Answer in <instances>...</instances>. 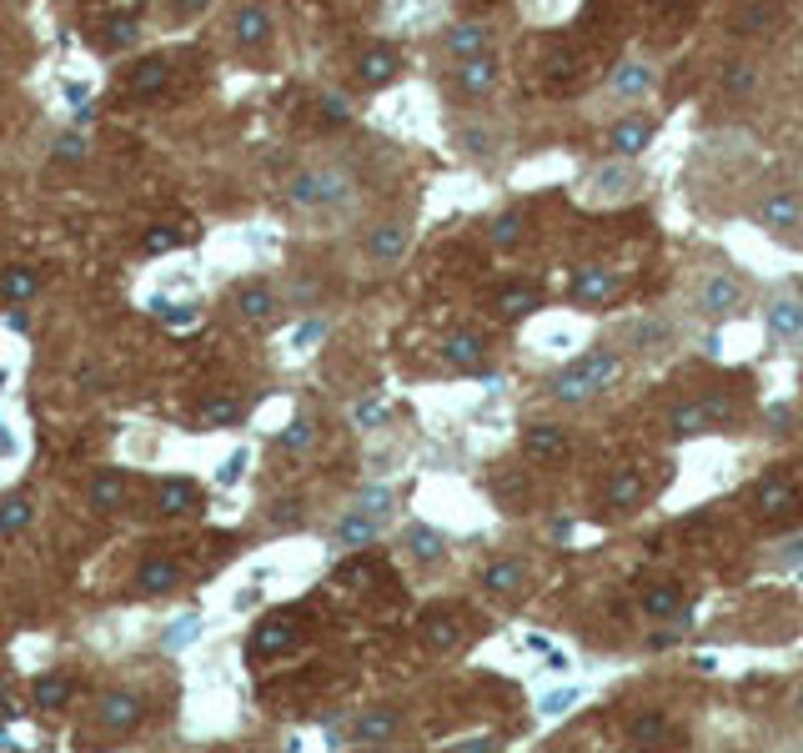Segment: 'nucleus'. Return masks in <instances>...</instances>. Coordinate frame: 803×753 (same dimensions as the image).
Segmentation results:
<instances>
[{"label":"nucleus","instance_id":"obj_4","mask_svg":"<svg viewBox=\"0 0 803 753\" xmlns=\"http://www.w3.org/2000/svg\"><path fill=\"white\" fill-rule=\"evenodd\" d=\"M749 302H753V292L733 267H713V272H703L699 287H693V307H699V317H709V322H733V317L749 312Z\"/></svg>","mask_w":803,"mask_h":753},{"label":"nucleus","instance_id":"obj_40","mask_svg":"<svg viewBox=\"0 0 803 753\" xmlns=\"http://www.w3.org/2000/svg\"><path fill=\"white\" fill-rule=\"evenodd\" d=\"M683 608V588L679 583H648L643 588V613L648 618H673Z\"/></svg>","mask_w":803,"mask_h":753},{"label":"nucleus","instance_id":"obj_36","mask_svg":"<svg viewBox=\"0 0 803 753\" xmlns=\"http://www.w3.org/2000/svg\"><path fill=\"white\" fill-rule=\"evenodd\" d=\"M36 292H41V272H36V267H6V272H0V297L11 307L36 302Z\"/></svg>","mask_w":803,"mask_h":753},{"label":"nucleus","instance_id":"obj_18","mask_svg":"<svg viewBox=\"0 0 803 753\" xmlns=\"http://www.w3.org/2000/svg\"><path fill=\"white\" fill-rule=\"evenodd\" d=\"M442 362L458 367V372H482L488 362V337L478 327H458V332L442 337Z\"/></svg>","mask_w":803,"mask_h":753},{"label":"nucleus","instance_id":"obj_44","mask_svg":"<svg viewBox=\"0 0 803 753\" xmlns=\"http://www.w3.org/2000/svg\"><path fill=\"white\" fill-rule=\"evenodd\" d=\"M387 418H392V402H387V398H362V402H357V408H352V422H357V428H362V432L382 428Z\"/></svg>","mask_w":803,"mask_h":753},{"label":"nucleus","instance_id":"obj_57","mask_svg":"<svg viewBox=\"0 0 803 753\" xmlns=\"http://www.w3.org/2000/svg\"><path fill=\"white\" fill-rule=\"evenodd\" d=\"M16 452H21V442H16L11 422H0V458H16Z\"/></svg>","mask_w":803,"mask_h":753},{"label":"nucleus","instance_id":"obj_48","mask_svg":"<svg viewBox=\"0 0 803 753\" xmlns=\"http://www.w3.org/2000/svg\"><path fill=\"white\" fill-rule=\"evenodd\" d=\"M532 307H538V292H532V287H512V292L498 297V312L502 317H528Z\"/></svg>","mask_w":803,"mask_h":753},{"label":"nucleus","instance_id":"obj_45","mask_svg":"<svg viewBox=\"0 0 803 753\" xmlns=\"http://www.w3.org/2000/svg\"><path fill=\"white\" fill-rule=\"evenodd\" d=\"M56 161H61V167H81L86 157H91V141L81 137V131H66L61 141H56V151H51Z\"/></svg>","mask_w":803,"mask_h":753},{"label":"nucleus","instance_id":"obj_28","mask_svg":"<svg viewBox=\"0 0 803 753\" xmlns=\"http://www.w3.org/2000/svg\"><path fill=\"white\" fill-rule=\"evenodd\" d=\"M402 553H408L418 568H438L442 558H448V538L428 523H412L408 533H402Z\"/></svg>","mask_w":803,"mask_h":753},{"label":"nucleus","instance_id":"obj_54","mask_svg":"<svg viewBox=\"0 0 803 753\" xmlns=\"http://www.w3.org/2000/svg\"><path fill=\"white\" fill-rule=\"evenodd\" d=\"M462 151L468 157H492V131H482V126H472V131H462Z\"/></svg>","mask_w":803,"mask_h":753},{"label":"nucleus","instance_id":"obj_19","mask_svg":"<svg viewBox=\"0 0 803 753\" xmlns=\"http://www.w3.org/2000/svg\"><path fill=\"white\" fill-rule=\"evenodd\" d=\"M167 86H171L167 56H147V61H137L131 76H126V96H131V101H157V96H167Z\"/></svg>","mask_w":803,"mask_h":753},{"label":"nucleus","instance_id":"obj_43","mask_svg":"<svg viewBox=\"0 0 803 753\" xmlns=\"http://www.w3.org/2000/svg\"><path fill=\"white\" fill-rule=\"evenodd\" d=\"M522 231H528V221H522V211H502V217H492L488 237H492V247L512 251V247H518V241H522Z\"/></svg>","mask_w":803,"mask_h":753},{"label":"nucleus","instance_id":"obj_37","mask_svg":"<svg viewBox=\"0 0 803 753\" xmlns=\"http://www.w3.org/2000/svg\"><path fill=\"white\" fill-rule=\"evenodd\" d=\"M71 679H66V673H41V679L31 683V703L41 713H61L66 703H71Z\"/></svg>","mask_w":803,"mask_h":753},{"label":"nucleus","instance_id":"obj_5","mask_svg":"<svg viewBox=\"0 0 803 753\" xmlns=\"http://www.w3.org/2000/svg\"><path fill=\"white\" fill-rule=\"evenodd\" d=\"M749 217H753V227H763L769 237L799 241L803 237V191H793V187L759 191V201L749 207Z\"/></svg>","mask_w":803,"mask_h":753},{"label":"nucleus","instance_id":"obj_7","mask_svg":"<svg viewBox=\"0 0 803 753\" xmlns=\"http://www.w3.org/2000/svg\"><path fill=\"white\" fill-rule=\"evenodd\" d=\"M638 187H643V177L633 171V161L613 157L608 167L583 177V201H593V207H623V201L638 197Z\"/></svg>","mask_w":803,"mask_h":753},{"label":"nucleus","instance_id":"obj_39","mask_svg":"<svg viewBox=\"0 0 803 753\" xmlns=\"http://www.w3.org/2000/svg\"><path fill=\"white\" fill-rule=\"evenodd\" d=\"M628 337H633L638 352H648V357H663L668 347H673V332H668V322H658V317L633 322V327H628Z\"/></svg>","mask_w":803,"mask_h":753},{"label":"nucleus","instance_id":"obj_59","mask_svg":"<svg viewBox=\"0 0 803 753\" xmlns=\"http://www.w3.org/2000/svg\"><path fill=\"white\" fill-rule=\"evenodd\" d=\"M793 157H799V167H803V131L793 137Z\"/></svg>","mask_w":803,"mask_h":753},{"label":"nucleus","instance_id":"obj_15","mask_svg":"<svg viewBox=\"0 0 803 753\" xmlns=\"http://www.w3.org/2000/svg\"><path fill=\"white\" fill-rule=\"evenodd\" d=\"M498 86H502L498 51H482V56H468V61H458V91L468 96V101H482V96H492Z\"/></svg>","mask_w":803,"mask_h":753},{"label":"nucleus","instance_id":"obj_55","mask_svg":"<svg viewBox=\"0 0 803 753\" xmlns=\"http://www.w3.org/2000/svg\"><path fill=\"white\" fill-rule=\"evenodd\" d=\"M241 472H247V452H231V462L217 472V482H221V488H237Z\"/></svg>","mask_w":803,"mask_h":753},{"label":"nucleus","instance_id":"obj_24","mask_svg":"<svg viewBox=\"0 0 803 753\" xmlns=\"http://www.w3.org/2000/svg\"><path fill=\"white\" fill-rule=\"evenodd\" d=\"M177 588H181V563H177V558H161V553L141 558V568H137V593L167 598V593H177Z\"/></svg>","mask_w":803,"mask_h":753},{"label":"nucleus","instance_id":"obj_3","mask_svg":"<svg viewBox=\"0 0 803 753\" xmlns=\"http://www.w3.org/2000/svg\"><path fill=\"white\" fill-rule=\"evenodd\" d=\"M789 26H793L789 0H729V6H723V31H729L733 41L769 46V41H779Z\"/></svg>","mask_w":803,"mask_h":753},{"label":"nucleus","instance_id":"obj_2","mask_svg":"<svg viewBox=\"0 0 803 753\" xmlns=\"http://www.w3.org/2000/svg\"><path fill=\"white\" fill-rule=\"evenodd\" d=\"M357 177L337 161H317V167H302L292 181H287V201L297 211H337L342 201H352Z\"/></svg>","mask_w":803,"mask_h":753},{"label":"nucleus","instance_id":"obj_10","mask_svg":"<svg viewBox=\"0 0 803 753\" xmlns=\"http://www.w3.org/2000/svg\"><path fill=\"white\" fill-rule=\"evenodd\" d=\"M96 723H101L106 733H131L147 723V693L137 689H111L101 693V703H96Z\"/></svg>","mask_w":803,"mask_h":753},{"label":"nucleus","instance_id":"obj_61","mask_svg":"<svg viewBox=\"0 0 803 753\" xmlns=\"http://www.w3.org/2000/svg\"><path fill=\"white\" fill-rule=\"evenodd\" d=\"M0 703H6V679H0Z\"/></svg>","mask_w":803,"mask_h":753},{"label":"nucleus","instance_id":"obj_8","mask_svg":"<svg viewBox=\"0 0 803 753\" xmlns=\"http://www.w3.org/2000/svg\"><path fill=\"white\" fill-rule=\"evenodd\" d=\"M733 412L723 408L719 398H703V402H683V408L668 412V432L673 438H699V432H729Z\"/></svg>","mask_w":803,"mask_h":753},{"label":"nucleus","instance_id":"obj_58","mask_svg":"<svg viewBox=\"0 0 803 753\" xmlns=\"http://www.w3.org/2000/svg\"><path fill=\"white\" fill-rule=\"evenodd\" d=\"M468 11H488V6H502V0H462Z\"/></svg>","mask_w":803,"mask_h":753},{"label":"nucleus","instance_id":"obj_49","mask_svg":"<svg viewBox=\"0 0 803 753\" xmlns=\"http://www.w3.org/2000/svg\"><path fill=\"white\" fill-rule=\"evenodd\" d=\"M157 317L171 327V332H181V327H197V317H201V312H197L191 302H187V307H181V302H157Z\"/></svg>","mask_w":803,"mask_h":753},{"label":"nucleus","instance_id":"obj_35","mask_svg":"<svg viewBox=\"0 0 803 753\" xmlns=\"http://www.w3.org/2000/svg\"><path fill=\"white\" fill-rule=\"evenodd\" d=\"M418 639H422V649L428 653H448V649H458L462 623L452 613H428L422 618V628H418Z\"/></svg>","mask_w":803,"mask_h":753},{"label":"nucleus","instance_id":"obj_11","mask_svg":"<svg viewBox=\"0 0 803 753\" xmlns=\"http://www.w3.org/2000/svg\"><path fill=\"white\" fill-rule=\"evenodd\" d=\"M653 137H658V121H653V116H643V111H633V116H623V121H613V126H608L603 147H608V157L633 161L638 151H643Z\"/></svg>","mask_w":803,"mask_h":753},{"label":"nucleus","instance_id":"obj_56","mask_svg":"<svg viewBox=\"0 0 803 753\" xmlns=\"http://www.w3.org/2000/svg\"><path fill=\"white\" fill-rule=\"evenodd\" d=\"M297 508H302L297 498H282V502H277V508H272V528H292V523H297Z\"/></svg>","mask_w":803,"mask_h":753},{"label":"nucleus","instance_id":"obj_21","mask_svg":"<svg viewBox=\"0 0 803 753\" xmlns=\"http://www.w3.org/2000/svg\"><path fill=\"white\" fill-rule=\"evenodd\" d=\"M126 498H131V478L121 468H101L91 482H86V502L96 513H121Z\"/></svg>","mask_w":803,"mask_h":753},{"label":"nucleus","instance_id":"obj_27","mask_svg":"<svg viewBox=\"0 0 803 753\" xmlns=\"http://www.w3.org/2000/svg\"><path fill=\"white\" fill-rule=\"evenodd\" d=\"M442 51L452 56V61H468V56H482L492 51V31L482 21H458L442 31Z\"/></svg>","mask_w":803,"mask_h":753},{"label":"nucleus","instance_id":"obj_13","mask_svg":"<svg viewBox=\"0 0 803 753\" xmlns=\"http://www.w3.org/2000/svg\"><path fill=\"white\" fill-rule=\"evenodd\" d=\"M763 322H769V332L779 337V342L803 347V297L799 292H773L769 302H763Z\"/></svg>","mask_w":803,"mask_h":753},{"label":"nucleus","instance_id":"obj_20","mask_svg":"<svg viewBox=\"0 0 803 753\" xmlns=\"http://www.w3.org/2000/svg\"><path fill=\"white\" fill-rule=\"evenodd\" d=\"M763 66L749 61V56H733V61L719 66V81H713V91H719V101H749L753 86H759Z\"/></svg>","mask_w":803,"mask_h":753},{"label":"nucleus","instance_id":"obj_6","mask_svg":"<svg viewBox=\"0 0 803 753\" xmlns=\"http://www.w3.org/2000/svg\"><path fill=\"white\" fill-rule=\"evenodd\" d=\"M412 251V221L408 217H382L367 227V241H362V257L367 267H377V272H392V267H402V257Z\"/></svg>","mask_w":803,"mask_h":753},{"label":"nucleus","instance_id":"obj_41","mask_svg":"<svg viewBox=\"0 0 803 753\" xmlns=\"http://www.w3.org/2000/svg\"><path fill=\"white\" fill-rule=\"evenodd\" d=\"M241 418H247V402L241 398H217L201 408V428H237Z\"/></svg>","mask_w":803,"mask_h":753},{"label":"nucleus","instance_id":"obj_9","mask_svg":"<svg viewBox=\"0 0 803 753\" xmlns=\"http://www.w3.org/2000/svg\"><path fill=\"white\" fill-rule=\"evenodd\" d=\"M522 458L538 462V468H558V462L573 458V438L558 422H528L522 428Z\"/></svg>","mask_w":803,"mask_h":753},{"label":"nucleus","instance_id":"obj_34","mask_svg":"<svg viewBox=\"0 0 803 753\" xmlns=\"http://www.w3.org/2000/svg\"><path fill=\"white\" fill-rule=\"evenodd\" d=\"M638 502H643V478H638L633 468L613 472V478H608V488H603V508H608V513H633Z\"/></svg>","mask_w":803,"mask_h":753},{"label":"nucleus","instance_id":"obj_17","mask_svg":"<svg viewBox=\"0 0 803 753\" xmlns=\"http://www.w3.org/2000/svg\"><path fill=\"white\" fill-rule=\"evenodd\" d=\"M231 307H237L241 322H272L277 307H282V297H277L272 282H261V277H251V282H241L237 292H231Z\"/></svg>","mask_w":803,"mask_h":753},{"label":"nucleus","instance_id":"obj_26","mask_svg":"<svg viewBox=\"0 0 803 753\" xmlns=\"http://www.w3.org/2000/svg\"><path fill=\"white\" fill-rule=\"evenodd\" d=\"M297 649V623L292 618H267V623L251 633V659H282Z\"/></svg>","mask_w":803,"mask_h":753},{"label":"nucleus","instance_id":"obj_38","mask_svg":"<svg viewBox=\"0 0 803 753\" xmlns=\"http://www.w3.org/2000/svg\"><path fill=\"white\" fill-rule=\"evenodd\" d=\"M699 11H703V0H663V11H658V41H673V36H683L693 21H699Z\"/></svg>","mask_w":803,"mask_h":753},{"label":"nucleus","instance_id":"obj_25","mask_svg":"<svg viewBox=\"0 0 803 753\" xmlns=\"http://www.w3.org/2000/svg\"><path fill=\"white\" fill-rule=\"evenodd\" d=\"M397 729H402V713L397 709H367L347 733H352V743H362V749H382V743L397 739Z\"/></svg>","mask_w":803,"mask_h":753},{"label":"nucleus","instance_id":"obj_32","mask_svg":"<svg viewBox=\"0 0 803 753\" xmlns=\"http://www.w3.org/2000/svg\"><path fill=\"white\" fill-rule=\"evenodd\" d=\"M573 297L578 302H588V307L613 302L618 297V272L613 267H583V272L573 277Z\"/></svg>","mask_w":803,"mask_h":753},{"label":"nucleus","instance_id":"obj_31","mask_svg":"<svg viewBox=\"0 0 803 753\" xmlns=\"http://www.w3.org/2000/svg\"><path fill=\"white\" fill-rule=\"evenodd\" d=\"M36 528V498L31 492H6L0 498V538H26Z\"/></svg>","mask_w":803,"mask_h":753},{"label":"nucleus","instance_id":"obj_33","mask_svg":"<svg viewBox=\"0 0 803 753\" xmlns=\"http://www.w3.org/2000/svg\"><path fill=\"white\" fill-rule=\"evenodd\" d=\"M382 538V518L362 513V508H347L342 518H337V543L342 548H367Z\"/></svg>","mask_w":803,"mask_h":753},{"label":"nucleus","instance_id":"obj_14","mask_svg":"<svg viewBox=\"0 0 803 753\" xmlns=\"http://www.w3.org/2000/svg\"><path fill=\"white\" fill-rule=\"evenodd\" d=\"M528 583H532V573H528L522 558H492V563L478 573V588L488 598H522Z\"/></svg>","mask_w":803,"mask_h":753},{"label":"nucleus","instance_id":"obj_22","mask_svg":"<svg viewBox=\"0 0 803 753\" xmlns=\"http://www.w3.org/2000/svg\"><path fill=\"white\" fill-rule=\"evenodd\" d=\"M397 71H402V51H397V46H367L362 61H357V81H362L367 91H382V86H392Z\"/></svg>","mask_w":803,"mask_h":753},{"label":"nucleus","instance_id":"obj_29","mask_svg":"<svg viewBox=\"0 0 803 753\" xmlns=\"http://www.w3.org/2000/svg\"><path fill=\"white\" fill-rule=\"evenodd\" d=\"M793 508H799V492H793L789 482L769 478V482H759V488H753V513H759L763 523H779V518H789Z\"/></svg>","mask_w":803,"mask_h":753},{"label":"nucleus","instance_id":"obj_52","mask_svg":"<svg viewBox=\"0 0 803 753\" xmlns=\"http://www.w3.org/2000/svg\"><path fill=\"white\" fill-rule=\"evenodd\" d=\"M357 508H362V513H372V518H387V513H392V488H367L362 498H357Z\"/></svg>","mask_w":803,"mask_h":753},{"label":"nucleus","instance_id":"obj_30","mask_svg":"<svg viewBox=\"0 0 803 753\" xmlns=\"http://www.w3.org/2000/svg\"><path fill=\"white\" fill-rule=\"evenodd\" d=\"M628 743H643V749H663L673 743V719L663 709H643L628 719Z\"/></svg>","mask_w":803,"mask_h":753},{"label":"nucleus","instance_id":"obj_50","mask_svg":"<svg viewBox=\"0 0 803 753\" xmlns=\"http://www.w3.org/2000/svg\"><path fill=\"white\" fill-rule=\"evenodd\" d=\"M171 247H181V227H151L147 241H141L147 257H161V251H171Z\"/></svg>","mask_w":803,"mask_h":753},{"label":"nucleus","instance_id":"obj_42","mask_svg":"<svg viewBox=\"0 0 803 753\" xmlns=\"http://www.w3.org/2000/svg\"><path fill=\"white\" fill-rule=\"evenodd\" d=\"M312 442H317V422H312V418H292V422L282 428V438H277V448L292 452V458H302Z\"/></svg>","mask_w":803,"mask_h":753},{"label":"nucleus","instance_id":"obj_12","mask_svg":"<svg viewBox=\"0 0 803 753\" xmlns=\"http://www.w3.org/2000/svg\"><path fill=\"white\" fill-rule=\"evenodd\" d=\"M653 91H658V66H648V61H618L613 76H608V96H613V101L638 106Z\"/></svg>","mask_w":803,"mask_h":753},{"label":"nucleus","instance_id":"obj_23","mask_svg":"<svg viewBox=\"0 0 803 753\" xmlns=\"http://www.w3.org/2000/svg\"><path fill=\"white\" fill-rule=\"evenodd\" d=\"M157 513L161 518H191L201 513V488L191 478H161L157 482Z\"/></svg>","mask_w":803,"mask_h":753},{"label":"nucleus","instance_id":"obj_47","mask_svg":"<svg viewBox=\"0 0 803 753\" xmlns=\"http://www.w3.org/2000/svg\"><path fill=\"white\" fill-rule=\"evenodd\" d=\"M106 26H111V31L96 36V46H101V51H126V46L137 41V26L126 21V16H116V21H106Z\"/></svg>","mask_w":803,"mask_h":753},{"label":"nucleus","instance_id":"obj_1","mask_svg":"<svg viewBox=\"0 0 803 753\" xmlns=\"http://www.w3.org/2000/svg\"><path fill=\"white\" fill-rule=\"evenodd\" d=\"M618 376H623V352H618V347H588L583 357H573V362L553 376V398L578 408V402H593L598 392H608Z\"/></svg>","mask_w":803,"mask_h":753},{"label":"nucleus","instance_id":"obj_51","mask_svg":"<svg viewBox=\"0 0 803 753\" xmlns=\"http://www.w3.org/2000/svg\"><path fill=\"white\" fill-rule=\"evenodd\" d=\"M322 121L327 126H347V121H352V101H347L342 91H327L322 96Z\"/></svg>","mask_w":803,"mask_h":753},{"label":"nucleus","instance_id":"obj_60","mask_svg":"<svg viewBox=\"0 0 803 753\" xmlns=\"http://www.w3.org/2000/svg\"><path fill=\"white\" fill-rule=\"evenodd\" d=\"M6 382H11V372H6V367H0V388H6Z\"/></svg>","mask_w":803,"mask_h":753},{"label":"nucleus","instance_id":"obj_53","mask_svg":"<svg viewBox=\"0 0 803 753\" xmlns=\"http://www.w3.org/2000/svg\"><path fill=\"white\" fill-rule=\"evenodd\" d=\"M322 337H327V322H322V317H312V322H302V327L292 332V347H297V352H312Z\"/></svg>","mask_w":803,"mask_h":753},{"label":"nucleus","instance_id":"obj_46","mask_svg":"<svg viewBox=\"0 0 803 753\" xmlns=\"http://www.w3.org/2000/svg\"><path fill=\"white\" fill-rule=\"evenodd\" d=\"M197 639H201V613H187V618H177V623H171L167 649H171V653H181V649H191Z\"/></svg>","mask_w":803,"mask_h":753},{"label":"nucleus","instance_id":"obj_16","mask_svg":"<svg viewBox=\"0 0 803 753\" xmlns=\"http://www.w3.org/2000/svg\"><path fill=\"white\" fill-rule=\"evenodd\" d=\"M227 26H231V41H237L241 51H261V46L272 41V11H267L261 0H247V6H237Z\"/></svg>","mask_w":803,"mask_h":753}]
</instances>
